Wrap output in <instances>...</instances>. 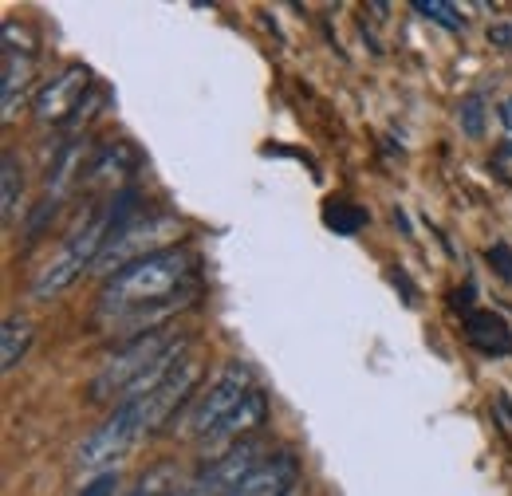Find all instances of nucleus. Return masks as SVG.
Wrapping results in <instances>:
<instances>
[{
    "mask_svg": "<svg viewBox=\"0 0 512 496\" xmlns=\"http://www.w3.org/2000/svg\"><path fill=\"white\" fill-rule=\"evenodd\" d=\"M193 292H197V264L190 248H158L127 264L123 272L107 276L95 300V319L111 331L123 327L154 331V319L182 308V300H190Z\"/></svg>",
    "mask_w": 512,
    "mask_h": 496,
    "instance_id": "nucleus-1",
    "label": "nucleus"
},
{
    "mask_svg": "<svg viewBox=\"0 0 512 496\" xmlns=\"http://www.w3.org/2000/svg\"><path fill=\"white\" fill-rule=\"evenodd\" d=\"M182 335H174L170 327H154V331H138L127 347H119L91 382V402H123L130 390L150 378V371L166 359L170 347H178Z\"/></svg>",
    "mask_w": 512,
    "mask_h": 496,
    "instance_id": "nucleus-2",
    "label": "nucleus"
},
{
    "mask_svg": "<svg viewBox=\"0 0 512 496\" xmlns=\"http://www.w3.org/2000/svg\"><path fill=\"white\" fill-rule=\"evenodd\" d=\"M253 371L245 367V363H229L225 371L213 378V386L209 390H201L197 398L190 402V410H186V418H182V430L178 434L190 437V441H205V437L213 434L249 394H253Z\"/></svg>",
    "mask_w": 512,
    "mask_h": 496,
    "instance_id": "nucleus-3",
    "label": "nucleus"
},
{
    "mask_svg": "<svg viewBox=\"0 0 512 496\" xmlns=\"http://www.w3.org/2000/svg\"><path fill=\"white\" fill-rule=\"evenodd\" d=\"M150 434V414H146V398H123L107 422L79 445V469L95 473V469H107L115 465L138 437Z\"/></svg>",
    "mask_w": 512,
    "mask_h": 496,
    "instance_id": "nucleus-4",
    "label": "nucleus"
},
{
    "mask_svg": "<svg viewBox=\"0 0 512 496\" xmlns=\"http://www.w3.org/2000/svg\"><path fill=\"white\" fill-rule=\"evenodd\" d=\"M0 60H4V83H0V111H4V123L16 115V107L28 99L32 91V79H36V36L16 24V20H4V32H0Z\"/></svg>",
    "mask_w": 512,
    "mask_h": 496,
    "instance_id": "nucleus-5",
    "label": "nucleus"
},
{
    "mask_svg": "<svg viewBox=\"0 0 512 496\" xmlns=\"http://www.w3.org/2000/svg\"><path fill=\"white\" fill-rule=\"evenodd\" d=\"M256 465H260V445H256V441H241V445H233L229 453L213 457L197 477L182 481V489L174 496H229L249 473H253Z\"/></svg>",
    "mask_w": 512,
    "mask_h": 496,
    "instance_id": "nucleus-6",
    "label": "nucleus"
},
{
    "mask_svg": "<svg viewBox=\"0 0 512 496\" xmlns=\"http://www.w3.org/2000/svg\"><path fill=\"white\" fill-rule=\"evenodd\" d=\"M91 91V71L83 63L64 67L52 83H44L32 99L40 123H67V115H83V95Z\"/></svg>",
    "mask_w": 512,
    "mask_h": 496,
    "instance_id": "nucleus-7",
    "label": "nucleus"
},
{
    "mask_svg": "<svg viewBox=\"0 0 512 496\" xmlns=\"http://www.w3.org/2000/svg\"><path fill=\"white\" fill-rule=\"evenodd\" d=\"M264 418H268V398L260 394V390H253L213 434L205 437V441H197V449L201 453H209V461L213 457H221V453H229L233 445H241V441H249V434H256L260 426H264Z\"/></svg>",
    "mask_w": 512,
    "mask_h": 496,
    "instance_id": "nucleus-8",
    "label": "nucleus"
},
{
    "mask_svg": "<svg viewBox=\"0 0 512 496\" xmlns=\"http://www.w3.org/2000/svg\"><path fill=\"white\" fill-rule=\"evenodd\" d=\"M296 485H300V461L296 453L284 449V453L264 457L229 496H292Z\"/></svg>",
    "mask_w": 512,
    "mask_h": 496,
    "instance_id": "nucleus-9",
    "label": "nucleus"
},
{
    "mask_svg": "<svg viewBox=\"0 0 512 496\" xmlns=\"http://www.w3.org/2000/svg\"><path fill=\"white\" fill-rule=\"evenodd\" d=\"M465 335H469V343H473L477 351H485V355H509L512 351L509 323L485 308L465 315Z\"/></svg>",
    "mask_w": 512,
    "mask_h": 496,
    "instance_id": "nucleus-10",
    "label": "nucleus"
},
{
    "mask_svg": "<svg viewBox=\"0 0 512 496\" xmlns=\"http://www.w3.org/2000/svg\"><path fill=\"white\" fill-rule=\"evenodd\" d=\"M32 347V323L24 315H8L0 327V371H16V363L28 355Z\"/></svg>",
    "mask_w": 512,
    "mask_h": 496,
    "instance_id": "nucleus-11",
    "label": "nucleus"
},
{
    "mask_svg": "<svg viewBox=\"0 0 512 496\" xmlns=\"http://www.w3.org/2000/svg\"><path fill=\"white\" fill-rule=\"evenodd\" d=\"M178 489H182L178 465H174V461H162V465L146 469V473L134 481V489H130L127 496H174Z\"/></svg>",
    "mask_w": 512,
    "mask_h": 496,
    "instance_id": "nucleus-12",
    "label": "nucleus"
},
{
    "mask_svg": "<svg viewBox=\"0 0 512 496\" xmlns=\"http://www.w3.org/2000/svg\"><path fill=\"white\" fill-rule=\"evenodd\" d=\"M0 186H4V201H0V217H4V225H12V217H16V205H20V162H16V154L12 150H4V158H0Z\"/></svg>",
    "mask_w": 512,
    "mask_h": 496,
    "instance_id": "nucleus-13",
    "label": "nucleus"
},
{
    "mask_svg": "<svg viewBox=\"0 0 512 496\" xmlns=\"http://www.w3.org/2000/svg\"><path fill=\"white\" fill-rule=\"evenodd\" d=\"M414 12H418V16H430L434 24H442L449 32H461V28H465V16H461L453 4H442V0H414Z\"/></svg>",
    "mask_w": 512,
    "mask_h": 496,
    "instance_id": "nucleus-14",
    "label": "nucleus"
},
{
    "mask_svg": "<svg viewBox=\"0 0 512 496\" xmlns=\"http://www.w3.org/2000/svg\"><path fill=\"white\" fill-rule=\"evenodd\" d=\"M363 221H367V209H359V205H335V201L327 205V225L335 233H359Z\"/></svg>",
    "mask_w": 512,
    "mask_h": 496,
    "instance_id": "nucleus-15",
    "label": "nucleus"
},
{
    "mask_svg": "<svg viewBox=\"0 0 512 496\" xmlns=\"http://www.w3.org/2000/svg\"><path fill=\"white\" fill-rule=\"evenodd\" d=\"M461 130H465L469 138H481V134H485V99H481V95H469V99L461 103Z\"/></svg>",
    "mask_w": 512,
    "mask_h": 496,
    "instance_id": "nucleus-16",
    "label": "nucleus"
},
{
    "mask_svg": "<svg viewBox=\"0 0 512 496\" xmlns=\"http://www.w3.org/2000/svg\"><path fill=\"white\" fill-rule=\"evenodd\" d=\"M79 496H123L119 493V473H99L91 485H83Z\"/></svg>",
    "mask_w": 512,
    "mask_h": 496,
    "instance_id": "nucleus-17",
    "label": "nucleus"
},
{
    "mask_svg": "<svg viewBox=\"0 0 512 496\" xmlns=\"http://www.w3.org/2000/svg\"><path fill=\"white\" fill-rule=\"evenodd\" d=\"M489 260L501 268V276H505V280H512V248L509 245H493L489 248Z\"/></svg>",
    "mask_w": 512,
    "mask_h": 496,
    "instance_id": "nucleus-18",
    "label": "nucleus"
},
{
    "mask_svg": "<svg viewBox=\"0 0 512 496\" xmlns=\"http://www.w3.org/2000/svg\"><path fill=\"white\" fill-rule=\"evenodd\" d=\"M497 115H501V126L512 134V99H505V103H501V111H497Z\"/></svg>",
    "mask_w": 512,
    "mask_h": 496,
    "instance_id": "nucleus-19",
    "label": "nucleus"
}]
</instances>
